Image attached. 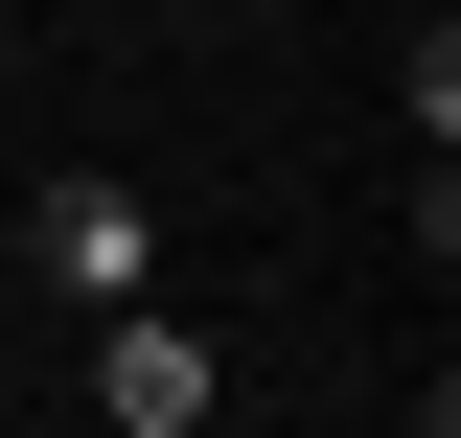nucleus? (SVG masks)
Masks as SVG:
<instances>
[{"label": "nucleus", "instance_id": "7ed1b4c3", "mask_svg": "<svg viewBox=\"0 0 461 438\" xmlns=\"http://www.w3.org/2000/svg\"><path fill=\"white\" fill-rule=\"evenodd\" d=\"M393 115H415V185H438V139H461V23H415V47H393Z\"/></svg>", "mask_w": 461, "mask_h": 438}, {"label": "nucleus", "instance_id": "f257e3e1", "mask_svg": "<svg viewBox=\"0 0 461 438\" xmlns=\"http://www.w3.org/2000/svg\"><path fill=\"white\" fill-rule=\"evenodd\" d=\"M23 277H47L69 324H93V300H162V208H139L115 162H47L23 185Z\"/></svg>", "mask_w": 461, "mask_h": 438}, {"label": "nucleus", "instance_id": "f03ea898", "mask_svg": "<svg viewBox=\"0 0 461 438\" xmlns=\"http://www.w3.org/2000/svg\"><path fill=\"white\" fill-rule=\"evenodd\" d=\"M208 392H230V346H208V324L93 300V415H69V438H208Z\"/></svg>", "mask_w": 461, "mask_h": 438}]
</instances>
